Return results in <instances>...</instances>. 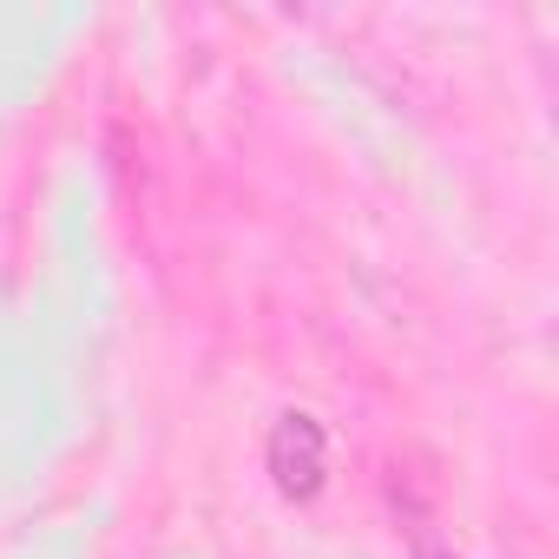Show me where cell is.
<instances>
[{
	"label": "cell",
	"instance_id": "obj_1",
	"mask_svg": "<svg viewBox=\"0 0 559 559\" xmlns=\"http://www.w3.org/2000/svg\"><path fill=\"white\" fill-rule=\"evenodd\" d=\"M270 474L284 480V493H317V480H323V428L310 415H284V421H276Z\"/></svg>",
	"mask_w": 559,
	"mask_h": 559
}]
</instances>
